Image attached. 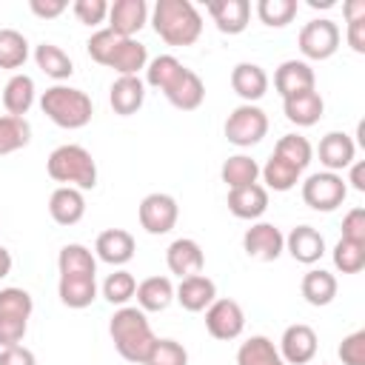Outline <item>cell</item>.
<instances>
[{
  "label": "cell",
  "mask_w": 365,
  "mask_h": 365,
  "mask_svg": "<svg viewBox=\"0 0 365 365\" xmlns=\"http://www.w3.org/2000/svg\"><path fill=\"white\" fill-rule=\"evenodd\" d=\"M71 11L83 26H100L108 17V3L106 0H74Z\"/></svg>",
  "instance_id": "obj_46"
},
{
  "label": "cell",
  "mask_w": 365,
  "mask_h": 365,
  "mask_svg": "<svg viewBox=\"0 0 365 365\" xmlns=\"http://www.w3.org/2000/svg\"><path fill=\"white\" fill-rule=\"evenodd\" d=\"M34 302L23 288H0V319H26L31 317Z\"/></svg>",
  "instance_id": "obj_40"
},
{
  "label": "cell",
  "mask_w": 365,
  "mask_h": 365,
  "mask_svg": "<svg viewBox=\"0 0 365 365\" xmlns=\"http://www.w3.org/2000/svg\"><path fill=\"white\" fill-rule=\"evenodd\" d=\"M274 154L282 157V160H288V163L297 165L299 171H305L308 163H311V157H314V148H311V143H308L302 134H285V137L277 140Z\"/></svg>",
  "instance_id": "obj_39"
},
{
  "label": "cell",
  "mask_w": 365,
  "mask_h": 365,
  "mask_svg": "<svg viewBox=\"0 0 365 365\" xmlns=\"http://www.w3.org/2000/svg\"><path fill=\"white\" fill-rule=\"evenodd\" d=\"M3 106L11 117L29 114V108L34 106V80L29 74H14L3 86Z\"/></svg>",
  "instance_id": "obj_31"
},
{
  "label": "cell",
  "mask_w": 365,
  "mask_h": 365,
  "mask_svg": "<svg viewBox=\"0 0 365 365\" xmlns=\"http://www.w3.org/2000/svg\"><path fill=\"white\" fill-rule=\"evenodd\" d=\"M205 9L222 34H240V31H245V26L251 20L248 0H208Z\"/></svg>",
  "instance_id": "obj_15"
},
{
  "label": "cell",
  "mask_w": 365,
  "mask_h": 365,
  "mask_svg": "<svg viewBox=\"0 0 365 365\" xmlns=\"http://www.w3.org/2000/svg\"><path fill=\"white\" fill-rule=\"evenodd\" d=\"M108 103H111L114 114H120V117L137 114L143 108V103H145V83L140 77H117L111 83Z\"/></svg>",
  "instance_id": "obj_22"
},
{
  "label": "cell",
  "mask_w": 365,
  "mask_h": 365,
  "mask_svg": "<svg viewBox=\"0 0 365 365\" xmlns=\"http://www.w3.org/2000/svg\"><path fill=\"white\" fill-rule=\"evenodd\" d=\"M9 274H11V254H9V248L0 245V279Z\"/></svg>",
  "instance_id": "obj_54"
},
{
  "label": "cell",
  "mask_w": 365,
  "mask_h": 365,
  "mask_svg": "<svg viewBox=\"0 0 365 365\" xmlns=\"http://www.w3.org/2000/svg\"><path fill=\"white\" fill-rule=\"evenodd\" d=\"M334 265L342 274H359L365 268V242L339 240L334 245Z\"/></svg>",
  "instance_id": "obj_42"
},
{
  "label": "cell",
  "mask_w": 365,
  "mask_h": 365,
  "mask_svg": "<svg viewBox=\"0 0 365 365\" xmlns=\"http://www.w3.org/2000/svg\"><path fill=\"white\" fill-rule=\"evenodd\" d=\"M143 365H188V351L177 339H154Z\"/></svg>",
  "instance_id": "obj_44"
},
{
  "label": "cell",
  "mask_w": 365,
  "mask_h": 365,
  "mask_svg": "<svg viewBox=\"0 0 365 365\" xmlns=\"http://www.w3.org/2000/svg\"><path fill=\"white\" fill-rule=\"evenodd\" d=\"M342 240L365 242V208L356 205L342 217Z\"/></svg>",
  "instance_id": "obj_48"
},
{
  "label": "cell",
  "mask_w": 365,
  "mask_h": 365,
  "mask_svg": "<svg viewBox=\"0 0 365 365\" xmlns=\"http://www.w3.org/2000/svg\"><path fill=\"white\" fill-rule=\"evenodd\" d=\"M140 311H165L174 299V285L168 277H148L134 291Z\"/></svg>",
  "instance_id": "obj_29"
},
{
  "label": "cell",
  "mask_w": 365,
  "mask_h": 365,
  "mask_svg": "<svg viewBox=\"0 0 365 365\" xmlns=\"http://www.w3.org/2000/svg\"><path fill=\"white\" fill-rule=\"evenodd\" d=\"M108 334H111V342L117 348V354L128 362H137L143 365L151 345H154V331H151V322L145 317V311L140 308H131V305H123L111 314V322H108Z\"/></svg>",
  "instance_id": "obj_1"
},
{
  "label": "cell",
  "mask_w": 365,
  "mask_h": 365,
  "mask_svg": "<svg viewBox=\"0 0 365 365\" xmlns=\"http://www.w3.org/2000/svg\"><path fill=\"white\" fill-rule=\"evenodd\" d=\"M282 111H285V117H288L294 125L308 128V125L319 123V117H322V111H325V103H322L319 91L314 88V91H302V94H294V97L282 100Z\"/></svg>",
  "instance_id": "obj_27"
},
{
  "label": "cell",
  "mask_w": 365,
  "mask_h": 365,
  "mask_svg": "<svg viewBox=\"0 0 365 365\" xmlns=\"http://www.w3.org/2000/svg\"><path fill=\"white\" fill-rule=\"evenodd\" d=\"M94 251L103 262L108 265H125L131 257H134V237L125 231V228H106L97 242H94Z\"/></svg>",
  "instance_id": "obj_25"
},
{
  "label": "cell",
  "mask_w": 365,
  "mask_h": 365,
  "mask_svg": "<svg viewBox=\"0 0 365 365\" xmlns=\"http://www.w3.org/2000/svg\"><path fill=\"white\" fill-rule=\"evenodd\" d=\"M339 26L328 17H319V20H308L302 29H299V51L308 57V60H328L336 54L339 48Z\"/></svg>",
  "instance_id": "obj_7"
},
{
  "label": "cell",
  "mask_w": 365,
  "mask_h": 365,
  "mask_svg": "<svg viewBox=\"0 0 365 365\" xmlns=\"http://www.w3.org/2000/svg\"><path fill=\"white\" fill-rule=\"evenodd\" d=\"M151 26L168 46H191L202 34V14L191 0H157Z\"/></svg>",
  "instance_id": "obj_2"
},
{
  "label": "cell",
  "mask_w": 365,
  "mask_h": 365,
  "mask_svg": "<svg viewBox=\"0 0 365 365\" xmlns=\"http://www.w3.org/2000/svg\"><path fill=\"white\" fill-rule=\"evenodd\" d=\"M317 348H319L317 331L305 322H297V325H288L282 331V339H279L277 351H279L285 365H308L317 356Z\"/></svg>",
  "instance_id": "obj_10"
},
{
  "label": "cell",
  "mask_w": 365,
  "mask_h": 365,
  "mask_svg": "<svg viewBox=\"0 0 365 365\" xmlns=\"http://www.w3.org/2000/svg\"><path fill=\"white\" fill-rule=\"evenodd\" d=\"M319 163L325 165V171H342L354 163V154H356V145L354 140L345 134V131H328L322 140H319Z\"/></svg>",
  "instance_id": "obj_20"
},
{
  "label": "cell",
  "mask_w": 365,
  "mask_h": 365,
  "mask_svg": "<svg viewBox=\"0 0 365 365\" xmlns=\"http://www.w3.org/2000/svg\"><path fill=\"white\" fill-rule=\"evenodd\" d=\"M48 214L57 225H77L86 214V197L80 188L71 185H60L51 191L48 197Z\"/></svg>",
  "instance_id": "obj_18"
},
{
  "label": "cell",
  "mask_w": 365,
  "mask_h": 365,
  "mask_svg": "<svg viewBox=\"0 0 365 365\" xmlns=\"http://www.w3.org/2000/svg\"><path fill=\"white\" fill-rule=\"evenodd\" d=\"M57 268H60V274H97V259L86 245L68 242L60 248Z\"/></svg>",
  "instance_id": "obj_36"
},
{
  "label": "cell",
  "mask_w": 365,
  "mask_h": 365,
  "mask_svg": "<svg viewBox=\"0 0 365 365\" xmlns=\"http://www.w3.org/2000/svg\"><path fill=\"white\" fill-rule=\"evenodd\" d=\"M148 20L145 0H114L108 6V29L117 37H134Z\"/></svg>",
  "instance_id": "obj_14"
},
{
  "label": "cell",
  "mask_w": 365,
  "mask_h": 365,
  "mask_svg": "<svg viewBox=\"0 0 365 365\" xmlns=\"http://www.w3.org/2000/svg\"><path fill=\"white\" fill-rule=\"evenodd\" d=\"M29 60V40L17 29H0V68H20Z\"/></svg>",
  "instance_id": "obj_37"
},
{
  "label": "cell",
  "mask_w": 365,
  "mask_h": 365,
  "mask_svg": "<svg viewBox=\"0 0 365 365\" xmlns=\"http://www.w3.org/2000/svg\"><path fill=\"white\" fill-rule=\"evenodd\" d=\"M140 225L160 237V234H168L174 225H177V217H180V205L171 194H163V191H154L148 197H143L140 202Z\"/></svg>",
  "instance_id": "obj_9"
},
{
  "label": "cell",
  "mask_w": 365,
  "mask_h": 365,
  "mask_svg": "<svg viewBox=\"0 0 365 365\" xmlns=\"http://www.w3.org/2000/svg\"><path fill=\"white\" fill-rule=\"evenodd\" d=\"M46 171L54 182L71 185L80 191H88L97 185V163H94L91 151L77 143L57 145L46 160Z\"/></svg>",
  "instance_id": "obj_3"
},
{
  "label": "cell",
  "mask_w": 365,
  "mask_h": 365,
  "mask_svg": "<svg viewBox=\"0 0 365 365\" xmlns=\"http://www.w3.org/2000/svg\"><path fill=\"white\" fill-rule=\"evenodd\" d=\"M220 177H222V182L228 185V191H231V188H242V185L257 182L259 165H257V160H251L248 154H234V157H228V160L222 163Z\"/></svg>",
  "instance_id": "obj_33"
},
{
  "label": "cell",
  "mask_w": 365,
  "mask_h": 365,
  "mask_svg": "<svg viewBox=\"0 0 365 365\" xmlns=\"http://www.w3.org/2000/svg\"><path fill=\"white\" fill-rule=\"evenodd\" d=\"M259 174H262L265 185H268L271 191H291V188L299 182V177H302V171H299L297 165H291L288 160H282V157H277V154L268 157V163L259 168Z\"/></svg>",
  "instance_id": "obj_34"
},
{
  "label": "cell",
  "mask_w": 365,
  "mask_h": 365,
  "mask_svg": "<svg viewBox=\"0 0 365 365\" xmlns=\"http://www.w3.org/2000/svg\"><path fill=\"white\" fill-rule=\"evenodd\" d=\"M237 365H285V362H282L277 345H274L268 336L257 334V336H248V339L240 345V351H237Z\"/></svg>",
  "instance_id": "obj_32"
},
{
  "label": "cell",
  "mask_w": 365,
  "mask_h": 365,
  "mask_svg": "<svg viewBox=\"0 0 365 365\" xmlns=\"http://www.w3.org/2000/svg\"><path fill=\"white\" fill-rule=\"evenodd\" d=\"M314 86H317V77H314V68L305 60H285L274 71V88L282 100H288L294 94H302V91H314Z\"/></svg>",
  "instance_id": "obj_13"
},
{
  "label": "cell",
  "mask_w": 365,
  "mask_h": 365,
  "mask_svg": "<svg viewBox=\"0 0 365 365\" xmlns=\"http://www.w3.org/2000/svg\"><path fill=\"white\" fill-rule=\"evenodd\" d=\"M245 328V311L237 299H214L208 308H205V331L214 336V339H237Z\"/></svg>",
  "instance_id": "obj_8"
},
{
  "label": "cell",
  "mask_w": 365,
  "mask_h": 365,
  "mask_svg": "<svg viewBox=\"0 0 365 365\" xmlns=\"http://www.w3.org/2000/svg\"><path fill=\"white\" fill-rule=\"evenodd\" d=\"M345 197H348V182L334 171H317L302 182V200L314 211L328 214V211L339 208L345 202Z\"/></svg>",
  "instance_id": "obj_6"
},
{
  "label": "cell",
  "mask_w": 365,
  "mask_h": 365,
  "mask_svg": "<svg viewBox=\"0 0 365 365\" xmlns=\"http://www.w3.org/2000/svg\"><path fill=\"white\" fill-rule=\"evenodd\" d=\"M174 299H177L185 311L200 314V311H205V308L217 299V285H214L211 277L194 274V277L180 279V285H177V291H174Z\"/></svg>",
  "instance_id": "obj_16"
},
{
  "label": "cell",
  "mask_w": 365,
  "mask_h": 365,
  "mask_svg": "<svg viewBox=\"0 0 365 365\" xmlns=\"http://www.w3.org/2000/svg\"><path fill=\"white\" fill-rule=\"evenodd\" d=\"M165 265L171 274H177L180 279L185 277H194V274H202V265H205V254L200 248L197 240L191 237H180L168 245L165 251Z\"/></svg>",
  "instance_id": "obj_12"
},
{
  "label": "cell",
  "mask_w": 365,
  "mask_h": 365,
  "mask_svg": "<svg viewBox=\"0 0 365 365\" xmlns=\"http://www.w3.org/2000/svg\"><path fill=\"white\" fill-rule=\"evenodd\" d=\"M265 208H268V188L259 182L228 191V211L237 220H257L265 214Z\"/></svg>",
  "instance_id": "obj_21"
},
{
  "label": "cell",
  "mask_w": 365,
  "mask_h": 365,
  "mask_svg": "<svg viewBox=\"0 0 365 365\" xmlns=\"http://www.w3.org/2000/svg\"><path fill=\"white\" fill-rule=\"evenodd\" d=\"M134 291H137V279L128 271H123V268L114 271V274H108L106 282H103V297L111 305H120V308L134 297Z\"/></svg>",
  "instance_id": "obj_43"
},
{
  "label": "cell",
  "mask_w": 365,
  "mask_h": 365,
  "mask_svg": "<svg viewBox=\"0 0 365 365\" xmlns=\"http://www.w3.org/2000/svg\"><path fill=\"white\" fill-rule=\"evenodd\" d=\"M0 365H37V359L26 345H9L0 348Z\"/></svg>",
  "instance_id": "obj_49"
},
{
  "label": "cell",
  "mask_w": 365,
  "mask_h": 365,
  "mask_svg": "<svg viewBox=\"0 0 365 365\" xmlns=\"http://www.w3.org/2000/svg\"><path fill=\"white\" fill-rule=\"evenodd\" d=\"M34 63H37V68H40L46 77H51V80H68V77L74 74L71 57H68L60 46H54V43H40V46L34 48Z\"/></svg>",
  "instance_id": "obj_30"
},
{
  "label": "cell",
  "mask_w": 365,
  "mask_h": 365,
  "mask_svg": "<svg viewBox=\"0 0 365 365\" xmlns=\"http://www.w3.org/2000/svg\"><path fill=\"white\" fill-rule=\"evenodd\" d=\"M336 288H339V285H336V277H334L331 271H325V268H311V271L302 277V285H299L305 302H308V305H317V308L334 302Z\"/></svg>",
  "instance_id": "obj_28"
},
{
  "label": "cell",
  "mask_w": 365,
  "mask_h": 365,
  "mask_svg": "<svg viewBox=\"0 0 365 365\" xmlns=\"http://www.w3.org/2000/svg\"><path fill=\"white\" fill-rule=\"evenodd\" d=\"M336 0H308V6H314V9H328V6H334Z\"/></svg>",
  "instance_id": "obj_55"
},
{
  "label": "cell",
  "mask_w": 365,
  "mask_h": 365,
  "mask_svg": "<svg viewBox=\"0 0 365 365\" xmlns=\"http://www.w3.org/2000/svg\"><path fill=\"white\" fill-rule=\"evenodd\" d=\"M57 294L68 308H88L97 299V279L94 274H60Z\"/></svg>",
  "instance_id": "obj_24"
},
{
  "label": "cell",
  "mask_w": 365,
  "mask_h": 365,
  "mask_svg": "<svg viewBox=\"0 0 365 365\" xmlns=\"http://www.w3.org/2000/svg\"><path fill=\"white\" fill-rule=\"evenodd\" d=\"M40 108L43 114L60 125V128H83L91 123V114H94V106H91V97L83 91V88H71V86H51L43 91L40 97Z\"/></svg>",
  "instance_id": "obj_4"
},
{
  "label": "cell",
  "mask_w": 365,
  "mask_h": 365,
  "mask_svg": "<svg viewBox=\"0 0 365 365\" xmlns=\"http://www.w3.org/2000/svg\"><path fill=\"white\" fill-rule=\"evenodd\" d=\"M29 9H31V14H37L40 20H54V17H60V14L68 9V3H66V0H31Z\"/></svg>",
  "instance_id": "obj_50"
},
{
  "label": "cell",
  "mask_w": 365,
  "mask_h": 365,
  "mask_svg": "<svg viewBox=\"0 0 365 365\" xmlns=\"http://www.w3.org/2000/svg\"><path fill=\"white\" fill-rule=\"evenodd\" d=\"M145 66H148L145 46L137 43L134 37H120V43L114 46V54L108 60V68H114L120 77H137Z\"/></svg>",
  "instance_id": "obj_26"
},
{
  "label": "cell",
  "mask_w": 365,
  "mask_h": 365,
  "mask_svg": "<svg viewBox=\"0 0 365 365\" xmlns=\"http://www.w3.org/2000/svg\"><path fill=\"white\" fill-rule=\"evenodd\" d=\"M182 68H185V66H182L174 54H160V57H154V60L145 66V83L154 86V88H160V91H165V88L180 77Z\"/></svg>",
  "instance_id": "obj_38"
},
{
  "label": "cell",
  "mask_w": 365,
  "mask_h": 365,
  "mask_svg": "<svg viewBox=\"0 0 365 365\" xmlns=\"http://www.w3.org/2000/svg\"><path fill=\"white\" fill-rule=\"evenodd\" d=\"M163 94L168 97V103H171L174 108H180V111H194V108H200L202 100H205V83L200 80L197 71L182 68L180 77H177Z\"/></svg>",
  "instance_id": "obj_17"
},
{
  "label": "cell",
  "mask_w": 365,
  "mask_h": 365,
  "mask_svg": "<svg viewBox=\"0 0 365 365\" xmlns=\"http://www.w3.org/2000/svg\"><path fill=\"white\" fill-rule=\"evenodd\" d=\"M348 168H351L348 182H351L356 191H365V163H351Z\"/></svg>",
  "instance_id": "obj_52"
},
{
  "label": "cell",
  "mask_w": 365,
  "mask_h": 365,
  "mask_svg": "<svg viewBox=\"0 0 365 365\" xmlns=\"http://www.w3.org/2000/svg\"><path fill=\"white\" fill-rule=\"evenodd\" d=\"M342 365H365V331H354L339 342Z\"/></svg>",
  "instance_id": "obj_47"
},
{
  "label": "cell",
  "mask_w": 365,
  "mask_h": 365,
  "mask_svg": "<svg viewBox=\"0 0 365 365\" xmlns=\"http://www.w3.org/2000/svg\"><path fill=\"white\" fill-rule=\"evenodd\" d=\"M345 40H348V46H351L356 54H365V17L348 20V31H345Z\"/></svg>",
  "instance_id": "obj_51"
},
{
  "label": "cell",
  "mask_w": 365,
  "mask_h": 365,
  "mask_svg": "<svg viewBox=\"0 0 365 365\" xmlns=\"http://www.w3.org/2000/svg\"><path fill=\"white\" fill-rule=\"evenodd\" d=\"M29 140H31V125L26 117H11V114L0 117V157L26 148Z\"/></svg>",
  "instance_id": "obj_35"
},
{
  "label": "cell",
  "mask_w": 365,
  "mask_h": 365,
  "mask_svg": "<svg viewBox=\"0 0 365 365\" xmlns=\"http://www.w3.org/2000/svg\"><path fill=\"white\" fill-rule=\"evenodd\" d=\"M117 43H120V37H117L111 29H100V31H94V34L88 37L86 51H88V57H91L94 63L108 66V60H111V54H114V46H117Z\"/></svg>",
  "instance_id": "obj_45"
},
{
  "label": "cell",
  "mask_w": 365,
  "mask_h": 365,
  "mask_svg": "<svg viewBox=\"0 0 365 365\" xmlns=\"http://www.w3.org/2000/svg\"><path fill=\"white\" fill-rule=\"evenodd\" d=\"M268 134V117L259 106L242 103L225 120V140L237 148H251Z\"/></svg>",
  "instance_id": "obj_5"
},
{
  "label": "cell",
  "mask_w": 365,
  "mask_h": 365,
  "mask_svg": "<svg viewBox=\"0 0 365 365\" xmlns=\"http://www.w3.org/2000/svg\"><path fill=\"white\" fill-rule=\"evenodd\" d=\"M297 0H259L257 3V17L271 26V29H282L297 17Z\"/></svg>",
  "instance_id": "obj_41"
},
{
  "label": "cell",
  "mask_w": 365,
  "mask_h": 365,
  "mask_svg": "<svg viewBox=\"0 0 365 365\" xmlns=\"http://www.w3.org/2000/svg\"><path fill=\"white\" fill-rule=\"evenodd\" d=\"M231 88L245 100V103H257L265 97L268 91V74L262 66L257 63H237L231 71Z\"/></svg>",
  "instance_id": "obj_23"
},
{
  "label": "cell",
  "mask_w": 365,
  "mask_h": 365,
  "mask_svg": "<svg viewBox=\"0 0 365 365\" xmlns=\"http://www.w3.org/2000/svg\"><path fill=\"white\" fill-rule=\"evenodd\" d=\"M342 11H345V20L365 17V0H345L342 3Z\"/></svg>",
  "instance_id": "obj_53"
},
{
  "label": "cell",
  "mask_w": 365,
  "mask_h": 365,
  "mask_svg": "<svg viewBox=\"0 0 365 365\" xmlns=\"http://www.w3.org/2000/svg\"><path fill=\"white\" fill-rule=\"evenodd\" d=\"M285 251H288L297 262L314 265V262H319L322 254H325V240H322V234H319L317 228H311V225H297V228H291V234L285 237Z\"/></svg>",
  "instance_id": "obj_19"
},
{
  "label": "cell",
  "mask_w": 365,
  "mask_h": 365,
  "mask_svg": "<svg viewBox=\"0 0 365 365\" xmlns=\"http://www.w3.org/2000/svg\"><path fill=\"white\" fill-rule=\"evenodd\" d=\"M242 251L251 259L259 262H274L282 251H285V237L277 225L271 222H254L245 234H242Z\"/></svg>",
  "instance_id": "obj_11"
}]
</instances>
